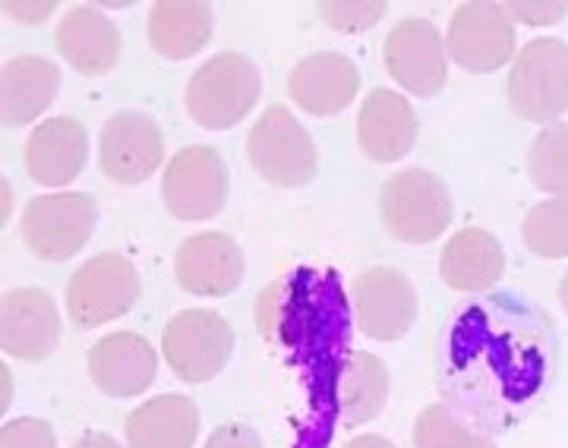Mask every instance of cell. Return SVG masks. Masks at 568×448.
<instances>
[{"mask_svg": "<svg viewBox=\"0 0 568 448\" xmlns=\"http://www.w3.org/2000/svg\"><path fill=\"white\" fill-rule=\"evenodd\" d=\"M162 354L178 379L200 386L231 364L234 328L215 309H183L164 326Z\"/></svg>", "mask_w": 568, "mask_h": 448, "instance_id": "obj_6", "label": "cell"}, {"mask_svg": "<svg viewBox=\"0 0 568 448\" xmlns=\"http://www.w3.org/2000/svg\"><path fill=\"white\" fill-rule=\"evenodd\" d=\"M54 10H58L54 0H39V3H29V0H7V3H3V13L13 17L17 22H22V26H39V22L48 20Z\"/></svg>", "mask_w": 568, "mask_h": 448, "instance_id": "obj_32", "label": "cell"}, {"mask_svg": "<svg viewBox=\"0 0 568 448\" xmlns=\"http://www.w3.org/2000/svg\"><path fill=\"white\" fill-rule=\"evenodd\" d=\"M388 234L402 244H433L452 224V196L443 177L426 167H410L388 177L379 196Z\"/></svg>", "mask_w": 568, "mask_h": 448, "instance_id": "obj_4", "label": "cell"}, {"mask_svg": "<svg viewBox=\"0 0 568 448\" xmlns=\"http://www.w3.org/2000/svg\"><path fill=\"white\" fill-rule=\"evenodd\" d=\"M99 162L108 181L123 186L145 184L164 162V136L159 121L145 111L111 114L99 136Z\"/></svg>", "mask_w": 568, "mask_h": 448, "instance_id": "obj_11", "label": "cell"}, {"mask_svg": "<svg viewBox=\"0 0 568 448\" xmlns=\"http://www.w3.org/2000/svg\"><path fill=\"white\" fill-rule=\"evenodd\" d=\"M126 448H193L200 432V408L186 395H159L126 417Z\"/></svg>", "mask_w": 568, "mask_h": 448, "instance_id": "obj_21", "label": "cell"}, {"mask_svg": "<svg viewBox=\"0 0 568 448\" xmlns=\"http://www.w3.org/2000/svg\"><path fill=\"white\" fill-rule=\"evenodd\" d=\"M320 10V17L328 29H335V32H347V35H354V32H366V29H373L376 22L386 17V3L383 0H325L316 7Z\"/></svg>", "mask_w": 568, "mask_h": 448, "instance_id": "obj_28", "label": "cell"}, {"mask_svg": "<svg viewBox=\"0 0 568 448\" xmlns=\"http://www.w3.org/2000/svg\"><path fill=\"white\" fill-rule=\"evenodd\" d=\"M246 155L260 177L284 190L313 184L320 174V152L313 136L284 104L265 108L263 118L250 126Z\"/></svg>", "mask_w": 568, "mask_h": 448, "instance_id": "obj_2", "label": "cell"}, {"mask_svg": "<svg viewBox=\"0 0 568 448\" xmlns=\"http://www.w3.org/2000/svg\"><path fill=\"white\" fill-rule=\"evenodd\" d=\"M203 448H263V439L246 424H224L205 439Z\"/></svg>", "mask_w": 568, "mask_h": 448, "instance_id": "obj_31", "label": "cell"}, {"mask_svg": "<svg viewBox=\"0 0 568 448\" xmlns=\"http://www.w3.org/2000/svg\"><path fill=\"white\" fill-rule=\"evenodd\" d=\"M22 162L36 184L61 190L73 184L89 162V133L73 118L41 121L26 143Z\"/></svg>", "mask_w": 568, "mask_h": 448, "instance_id": "obj_17", "label": "cell"}, {"mask_svg": "<svg viewBox=\"0 0 568 448\" xmlns=\"http://www.w3.org/2000/svg\"><path fill=\"white\" fill-rule=\"evenodd\" d=\"M10 208H13V190L3 181V222L10 218Z\"/></svg>", "mask_w": 568, "mask_h": 448, "instance_id": "obj_36", "label": "cell"}, {"mask_svg": "<svg viewBox=\"0 0 568 448\" xmlns=\"http://www.w3.org/2000/svg\"><path fill=\"white\" fill-rule=\"evenodd\" d=\"M149 41L168 61H190L215 32V13L200 0H164L149 10Z\"/></svg>", "mask_w": 568, "mask_h": 448, "instance_id": "obj_22", "label": "cell"}, {"mask_svg": "<svg viewBox=\"0 0 568 448\" xmlns=\"http://www.w3.org/2000/svg\"><path fill=\"white\" fill-rule=\"evenodd\" d=\"M388 388H392L388 369L376 354L369 350L351 354L338 379V405L345 427L354 429L376 420L388 405Z\"/></svg>", "mask_w": 568, "mask_h": 448, "instance_id": "obj_24", "label": "cell"}, {"mask_svg": "<svg viewBox=\"0 0 568 448\" xmlns=\"http://www.w3.org/2000/svg\"><path fill=\"white\" fill-rule=\"evenodd\" d=\"M414 446L417 448H496L493 439L462 427L446 408L433 405L420 410L414 424Z\"/></svg>", "mask_w": 568, "mask_h": 448, "instance_id": "obj_27", "label": "cell"}, {"mask_svg": "<svg viewBox=\"0 0 568 448\" xmlns=\"http://www.w3.org/2000/svg\"><path fill=\"white\" fill-rule=\"evenodd\" d=\"M345 448H395V442H388L386 436H376V432H364V436L347 439Z\"/></svg>", "mask_w": 568, "mask_h": 448, "instance_id": "obj_34", "label": "cell"}, {"mask_svg": "<svg viewBox=\"0 0 568 448\" xmlns=\"http://www.w3.org/2000/svg\"><path fill=\"white\" fill-rule=\"evenodd\" d=\"M383 61L392 80L410 95H439L448 82V48L439 29L426 17L395 22L386 35Z\"/></svg>", "mask_w": 568, "mask_h": 448, "instance_id": "obj_10", "label": "cell"}, {"mask_svg": "<svg viewBox=\"0 0 568 448\" xmlns=\"http://www.w3.org/2000/svg\"><path fill=\"white\" fill-rule=\"evenodd\" d=\"M142 294L136 265L121 253H99L70 275L67 313L80 328H99L126 316Z\"/></svg>", "mask_w": 568, "mask_h": 448, "instance_id": "obj_5", "label": "cell"}, {"mask_svg": "<svg viewBox=\"0 0 568 448\" xmlns=\"http://www.w3.org/2000/svg\"><path fill=\"white\" fill-rule=\"evenodd\" d=\"M159 354L136 332H111L89 350V376L108 398H136L155 383Z\"/></svg>", "mask_w": 568, "mask_h": 448, "instance_id": "obj_15", "label": "cell"}, {"mask_svg": "<svg viewBox=\"0 0 568 448\" xmlns=\"http://www.w3.org/2000/svg\"><path fill=\"white\" fill-rule=\"evenodd\" d=\"M559 304H562V309L568 313V272L566 278H562V285H559Z\"/></svg>", "mask_w": 568, "mask_h": 448, "instance_id": "obj_37", "label": "cell"}, {"mask_svg": "<svg viewBox=\"0 0 568 448\" xmlns=\"http://www.w3.org/2000/svg\"><path fill=\"white\" fill-rule=\"evenodd\" d=\"M99 224V205L85 193H48L36 196L22 212V241L48 259L67 263L92 241Z\"/></svg>", "mask_w": 568, "mask_h": 448, "instance_id": "obj_7", "label": "cell"}, {"mask_svg": "<svg viewBox=\"0 0 568 448\" xmlns=\"http://www.w3.org/2000/svg\"><path fill=\"white\" fill-rule=\"evenodd\" d=\"M521 237L534 256L544 259L568 256V196H552L534 205L525 215Z\"/></svg>", "mask_w": 568, "mask_h": 448, "instance_id": "obj_26", "label": "cell"}, {"mask_svg": "<svg viewBox=\"0 0 568 448\" xmlns=\"http://www.w3.org/2000/svg\"><path fill=\"white\" fill-rule=\"evenodd\" d=\"M263 95V73L241 51H222L190 77L186 111L205 130H231Z\"/></svg>", "mask_w": 568, "mask_h": 448, "instance_id": "obj_1", "label": "cell"}, {"mask_svg": "<svg viewBox=\"0 0 568 448\" xmlns=\"http://www.w3.org/2000/svg\"><path fill=\"white\" fill-rule=\"evenodd\" d=\"M61 89L58 63L39 54H20L3 63L0 73V118L7 126L39 121Z\"/></svg>", "mask_w": 568, "mask_h": 448, "instance_id": "obj_20", "label": "cell"}, {"mask_svg": "<svg viewBox=\"0 0 568 448\" xmlns=\"http://www.w3.org/2000/svg\"><path fill=\"white\" fill-rule=\"evenodd\" d=\"M227 164L212 145H186L164 167L162 196L178 222L215 218L227 203Z\"/></svg>", "mask_w": 568, "mask_h": 448, "instance_id": "obj_8", "label": "cell"}, {"mask_svg": "<svg viewBox=\"0 0 568 448\" xmlns=\"http://www.w3.org/2000/svg\"><path fill=\"white\" fill-rule=\"evenodd\" d=\"M503 272L506 250L484 227H465L452 234L439 259V275L455 291H487L503 278Z\"/></svg>", "mask_w": 568, "mask_h": 448, "instance_id": "obj_23", "label": "cell"}, {"mask_svg": "<svg viewBox=\"0 0 568 448\" xmlns=\"http://www.w3.org/2000/svg\"><path fill=\"white\" fill-rule=\"evenodd\" d=\"M508 104L530 123H556L568 111V44L562 39L528 41L508 70Z\"/></svg>", "mask_w": 568, "mask_h": 448, "instance_id": "obj_3", "label": "cell"}, {"mask_svg": "<svg viewBox=\"0 0 568 448\" xmlns=\"http://www.w3.org/2000/svg\"><path fill=\"white\" fill-rule=\"evenodd\" d=\"M244 250L222 231L186 237L174 256V278L193 297H227L244 285Z\"/></svg>", "mask_w": 568, "mask_h": 448, "instance_id": "obj_13", "label": "cell"}, {"mask_svg": "<svg viewBox=\"0 0 568 448\" xmlns=\"http://www.w3.org/2000/svg\"><path fill=\"white\" fill-rule=\"evenodd\" d=\"M0 379H3V401H0V410L7 414L10 401H13V383H10V369L0 367Z\"/></svg>", "mask_w": 568, "mask_h": 448, "instance_id": "obj_35", "label": "cell"}, {"mask_svg": "<svg viewBox=\"0 0 568 448\" xmlns=\"http://www.w3.org/2000/svg\"><path fill=\"white\" fill-rule=\"evenodd\" d=\"M73 448H123L114 436H108V432H85V436H80L77 442H73Z\"/></svg>", "mask_w": 568, "mask_h": 448, "instance_id": "obj_33", "label": "cell"}, {"mask_svg": "<svg viewBox=\"0 0 568 448\" xmlns=\"http://www.w3.org/2000/svg\"><path fill=\"white\" fill-rule=\"evenodd\" d=\"M357 326L373 342H402L417 323V291L405 272L373 265L354 282Z\"/></svg>", "mask_w": 568, "mask_h": 448, "instance_id": "obj_12", "label": "cell"}, {"mask_svg": "<svg viewBox=\"0 0 568 448\" xmlns=\"http://www.w3.org/2000/svg\"><path fill=\"white\" fill-rule=\"evenodd\" d=\"M448 58L467 73H496L515 54V20L508 17L506 3H462L446 35Z\"/></svg>", "mask_w": 568, "mask_h": 448, "instance_id": "obj_9", "label": "cell"}, {"mask_svg": "<svg viewBox=\"0 0 568 448\" xmlns=\"http://www.w3.org/2000/svg\"><path fill=\"white\" fill-rule=\"evenodd\" d=\"M420 121L405 95L392 89H373L361 104L357 118V143L373 162H402L417 145Z\"/></svg>", "mask_w": 568, "mask_h": 448, "instance_id": "obj_18", "label": "cell"}, {"mask_svg": "<svg viewBox=\"0 0 568 448\" xmlns=\"http://www.w3.org/2000/svg\"><path fill=\"white\" fill-rule=\"evenodd\" d=\"M508 17L525 26H552L568 13V3H506Z\"/></svg>", "mask_w": 568, "mask_h": 448, "instance_id": "obj_30", "label": "cell"}, {"mask_svg": "<svg viewBox=\"0 0 568 448\" xmlns=\"http://www.w3.org/2000/svg\"><path fill=\"white\" fill-rule=\"evenodd\" d=\"M61 309L41 287H13L0 306V345L17 360H44L61 345Z\"/></svg>", "mask_w": 568, "mask_h": 448, "instance_id": "obj_14", "label": "cell"}, {"mask_svg": "<svg viewBox=\"0 0 568 448\" xmlns=\"http://www.w3.org/2000/svg\"><path fill=\"white\" fill-rule=\"evenodd\" d=\"M0 448H58V436L41 417H17L0 429Z\"/></svg>", "mask_w": 568, "mask_h": 448, "instance_id": "obj_29", "label": "cell"}, {"mask_svg": "<svg viewBox=\"0 0 568 448\" xmlns=\"http://www.w3.org/2000/svg\"><path fill=\"white\" fill-rule=\"evenodd\" d=\"M287 92L313 118H335L361 92L357 63L338 51H316L291 70Z\"/></svg>", "mask_w": 568, "mask_h": 448, "instance_id": "obj_16", "label": "cell"}, {"mask_svg": "<svg viewBox=\"0 0 568 448\" xmlns=\"http://www.w3.org/2000/svg\"><path fill=\"white\" fill-rule=\"evenodd\" d=\"M58 51L82 77H104L121 61V32L92 3H77L58 26Z\"/></svg>", "mask_w": 568, "mask_h": 448, "instance_id": "obj_19", "label": "cell"}, {"mask_svg": "<svg viewBox=\"0 0 568 448\" xmlns=\"http://www.w3.org/2000/svg\"><path fill=\"white\" fill-rule=\"evenodd\" d=\"M528 177L549 196H568V123H549L528 152Z\"/></svg>", "mask_w": 568, "mask_h": 448, "instance_id": "obj_25", "label": "cell"}]
</instances>
